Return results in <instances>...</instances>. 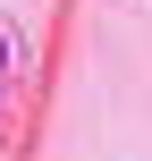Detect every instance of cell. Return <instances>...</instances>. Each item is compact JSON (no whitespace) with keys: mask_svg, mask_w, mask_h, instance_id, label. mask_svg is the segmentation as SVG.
<instances>
[{"mask_svg":"<svg viewBox=\"0 0 152 161\" xmlns=\"http://www.w3.org/2000/svg\"><path fill=\"white\" fill-rule=\"evenodd\" d=\"M0 68H8V34H0Z\"/></svg>","mask_w":152,"mask_h":161,"instance_id":"obj_1","label":"cell"}]
</instances>
